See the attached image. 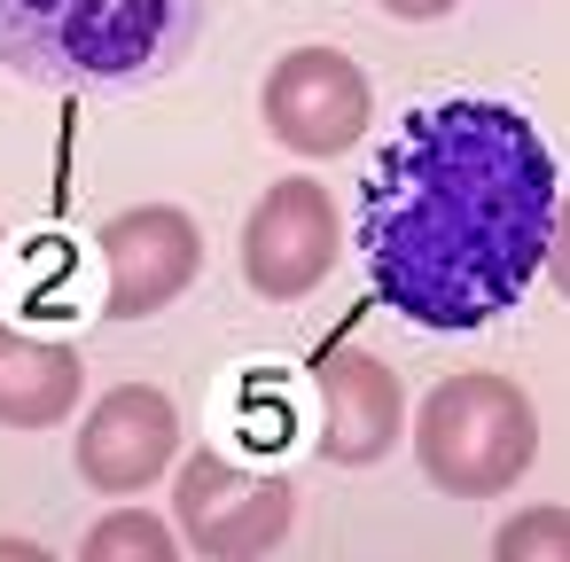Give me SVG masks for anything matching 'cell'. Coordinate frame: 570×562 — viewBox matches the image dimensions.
<instances>
[{
  "label": "cell",
  "instance_id": "cell-2",
  "mask_svg": "<svg viewBox=\"0 0 570 562\" xmlns=\"http://www.w3.org/2000/svg\"><path fill=\"white\" fill-rule=\"evenodd\" d=\"M212 0H0V63L32 87H141L188 63Z\"/></svg>",
  "mask_w": 570,
  "mask_h": 562
},
{
  "label": "cell",
  "instance_id": "cell-3",
  "mask_svg": "<svg viewBox=\"0 0 570 562\" xmlns=\"http://www.w3.org/2000/svg\"><path fill=\"white\" fill-rule=\"evenodd\" d=\"M414 461L453 500H500L508 484H523V469L539 461V414L523 383L492 367L430 383V398L414 406Z\"/></svg>",
  "mask_w": 570,
  "mask_h": 562
},
{
  "label": "cell",
  "instance_id": "cell-15",
  "mask_svg": "<svg viewBox=\"0 0 570 562\" xmlns=\"http://www.w3.org/2000/svg\"><path fill=\"white\" fill-rule=\"evenodd\" d=\"M383 17H399V24H430V17H445V9H461V0H375Z\"/></svg>",
  "mask_w": 570,
  "mask_h": 562
},
{
  "label": "cell",
  "instance_id": "cell-1",
  "mask_svg": "<svg viewBox=\"0 0 570 562\" xmlns=\"http://www.w3.org/2000/svg\"><path fill=\"white\" fill-rule=\"evenodd\" d=\"M554 219L562 188L539 126L508 102L445 95L406 110L375 149L352 243L399 321L461 336L523 305L554 250Z\"/></svg>",
  "mask_w": 570,
  "mask_h": 562
},
{
  "label": "cell",
  "instance_id": "cell-16",
  "mask_svg": "<svg viewBox=\"0 0 570 562\" xmlns=\"http://www.w3.org/2000/svg\"><path fill=\"white\" fill-rule=\"evenodd\" d=\"M0 250H9V235H0Z\"/></svg>",
  "mask_w": 570,
  "mask_h": 562
},
{
  "label": "cell",
  "instance_id": "cell-10",
  "mask_svg": "<svg viewBox=\"0 0 570 562\" xmlns=\"http://www.w3.org/2000/svg\"><path fill=\"white\" fill-rule=\"evenodd\" d=\"M87 391V367L71 344L0 328V430H56Z\"/></svg>",
  "mask_w": 570,
  "mask_h": 562
},
{
  "label": "cell",
  "instance_id": "cell-5",
  "mask_svg": "<svg viewBox=\"0 0 570 562\" xmlns=\"http://www.w3.org/2000/svg\"><path fill=\"white\" fill-rule=\"evenodd\" d=\"M95 250H102V274H110L102 282V313L110 321H149L173 297H188V282L204 274V235H196V219L180 204H134V211H118L95 235Z\"/></svg>",
  "mask_w": 570,
  "mask_h": 562
},
{
  "label": "cell",
  "instance_id": "cell-6",
  "mask_svg": "<svg viewBox=\"0 0 570 562\" xmlns=\"http://www.w3.org/2000/svg\"><path fill=\"white\" fill-rule=\"evenodd\" d=\"M336 266V204L321 180H274L258 196V211L243 219V282L266 305H297L328 282Z\"/></svg>",
  "mask_w": 570,
  "mask_h": 562
},
{
  "label": "cell",
  "instance_id": "cell-4",
  "mask_svg": "<svg viewBox=\"0 0 570 562\" xmlns=\"http://www.w3.org/2000/svg\"><path fill=\"white\" fill-rule=\"evenodd\" d=\"M173 523L196 554L212 562H243V554H274L297 523V484L289 476H266V469H243L227 453H196L180 461V484H173Z\"/></svg>",
  "mask_w": 570,
  "mask_h": 562
},
{
  "label": "cell",
  "instance_id": "cell-9",
  "mask_svg": "<svg viewBox=\"0 0 570 562\" xmlns=\"http://www.w3.org/2000/svg\"><path fill=\"white\" fill-rule=\"evenodd\" d=\"M173 453H180V406L157 383H118V391H102L87 406V430H79L71 461L102 500H126L149 476H165Z\"/></svg>",
  "mask_w": 570,
  "mask_h": 562
},
{
  "label": "cell",
  "instance_id": "cell-13",
  "mask_svg": "<svg viewBox=\"0 0 570 562\" xmlns=\"http://www.w3.org/2000/svg\"><path fill=\"white\" fill-rule=\"evenodd\" d=\"M17 297L32 313H79V297H71V243H40V258H32V274H24Z\"/></svg>",
  "mask_w": 570,
  "mask_h": 562
},
{
  "label": "cell",
  "instance_id": "cell-7",
  "mask_svg": "<svg viewBox=\"0 0 570 562\" xmlns=\"http://www.w3.org/2000/svg\"><path fill=\"white\" fill-rule=\"evenodd\" d=\"M375 95L344 48H289L266 79V134L297 157H336L360 141Z\"/></svg>",
  "mask_w": 570,
  "mask_h": 562
},
{
  "label": "cell",
  "instance_id": "cell-8",
  "mask_svg": "<svg viewBox=\"0 0 570 562\" xmlns=\"http://www.w3.org/2000/svg\"><path fill=\"white\" fill-rule=\"evenodd\" d=\"M406 430V391L399 375L360 352V344H336L321 367H313V445L328 469H375Z\"/></svg>",
  "mask_w": 570,
  "mask_h": 562
},
{
  "label": "cell",
  "instance_id": "cell-14",
  "mask_svg": "<svg viewBox=\"0 0 570 562\" xmlns=\"http://www.w3.org/2000/svg\"><path fill=\"white\" fill-rule=\"evenodd\" d=\"M282 430H289L282 398L266 406V398H258V383H250V391H243V414H235V437H243V445H258V453H274V445H282Z\"/></svg>",
  "mask_w": 570,
  "mask_h": 562
},
{
  "label": "cell",
  "instance_id": "cell-11",
  "mask_svg": "<svg viewBox=\"0 0 570 562\" xmlns=\"http://www.w3.org/2000/svg\"><path fill=\"white\" fill-rule=\"evenodd\" d=\"M173 562V531L141 507H110L95 531H87V562Z\"/></svg>",
  "mask_w": 570,
  "mask_h": 562
},
{
  "label": "cell",
  "instance_id": "cell-12",
  "mask_svg": "<svg viewBox=\"0 0 570 562\" xmlns=\"http://www.w3.org/2000/svg\"><path fill=\"white\" fill-rule=\"evenodd\" d=\"M562 507H531V515H515V523H500V539H492V554L500 562H554L562 554Z\"/></svg>",
  "mask_w": 570,
  "mask_h": 562
}]
</instances>
